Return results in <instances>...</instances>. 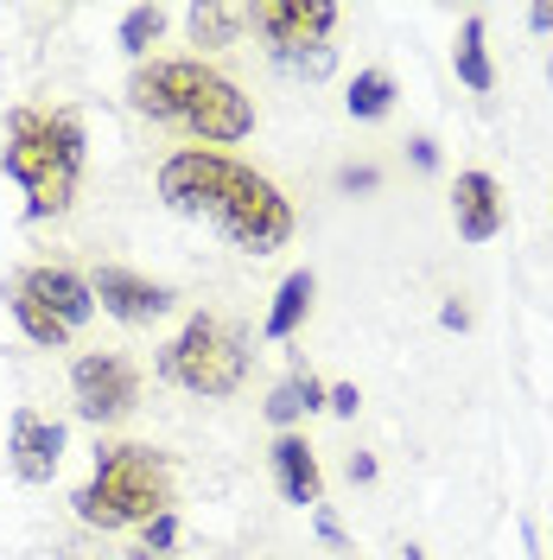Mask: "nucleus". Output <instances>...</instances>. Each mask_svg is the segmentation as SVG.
Masks as SVG:
<instances>
[{
    "instance_id": "28",
    "label": "nucleus",
    "mask_w": 553,
    "mask_h": 560,
    "mask_svg": "<svg viewBox=\"0 0 553 560\" xmlns=\"http://www.w3.org/2000/svg\"><path fill=\"white\" fill-rule=\"evenodd\" d=\"M528 26H534V33H553V0H541V7H528Z\"/></svg>"
},
{
    "instance_id": "3",
    "label": "nucleus",
    "mask_w": 553,
    "mask_h": 560,
    "mask_svg": "<svg viewBox=\"0 0 553 560\" xmlns=\"http://www.w3.org/2000/svg\"><path fill=\"white\" fill-rule=\"evenodd\" d=\"M83 153L90 135L70 108H13L7 115V147H0V173L26 191V217H64L83 185Z\"/></svg>"
},
{
    "instance_id": "21",
    "label": "nucleus",
    "mask_w": 553,
    "mask_h": 560,
    "mask_svg": "<svg viewBox=\"0 0 553 560\" xmlns=\"http://www.w3.org/2000/svg\"><path fill=\"white\" fill-rule=\"evenodd\" d=\"M173 541H178V516H173V510H166V516H153V523L140 528V555H146V560H153V555H166Z\"/></svg>"
},
{
    "instance_id": "13",
    "label": "nucleus",
    "mask_w": 553,
    "mask_h": 560,
    "mask_svg": "<svg viewBox=\"0 0 553 560\" xmlns=\"http://www.w3.org/2000/svg\"><path fill=\"white\" fill-rule=\"evenodd\" d=\"M185 26H191V45L223 51V45H236L248 33V0H191Z\"/></svg>"
},
{
    "instance_id": "29",
    "label": "nucleus",
    "mask_w": 553,
    "mask_h": 560,
    "mask_svg": "<svg viewBox=\"0 0 553 560\" xmlns=\"http://www.w3.org/2000/svg\"><path fill=\"white\" fill-rule=\"evenodd\" d=\"M408 560H426V555H420V548H408Z\"/></svg>"
},
{
    "instance_id": "11",
    "label": "nucleus",
    "mask_w": 553,
    "mask_h": 560,
    "mask_svg": "<svg viewBox=\"0 0 553 560\" xmlns=\"http://www.w3.org/2000/svg\"><path fill=\"white\" fill-rule=\"evenodd\" d=\"M451 223L464 243H490L503 230V185L490 173H458L451 185Z\"/></svg>"
},
{
    "instance_id": "1",
    "label": "nucleus",
    "mask_w": 553,
    "mask_h": 560,
    "mask_svg": "<svg viewBox=\"0 0 553 560\" xmlns=\"http://www.w3.org/2000/svg\"><path fill=\"white\" fill-rule=\"evenodd\" d=\"M160 198L178 217H204L216 223L243 255H274L293 243V205L274 178H261L255 166L230 160V153H210V147H185L160 166Z\"/></svg>"
},
{
    "instance_id": "17",
    "label": "nucleus",
    "mask_w": 553,
    "mask_h": 560,
    "mask_svg": "<svg viewBox=\"0 0 553 560\" xmlns=\"http://www.w3.org/2000/svg\"><path fill=\"white\" fill-rule=\"evenodd\" d=\"M7 313H13V325H20V331H26L38 350H64V345H70V331H64L51 313H45V306H38L20 280H7Z\"/></svg>"
},
{
    "instance_id": "23",
    "label": "nucleus",
    "mask_w": 553,
    "mask_h": 560,
    "mask_svg": "<svg viewBox=\"0 0 553 560\" xmlns=\"http://www.w3.org/2000/svg\"><path fill=\"white\" fill-rule=\"evenodd\" d=\"M325 408H331V415H356V408H363V395H356V383H338V388H325Z\"/></svg>"
},
{
    "instance_id": "8",
    "label": "nucleus",
    "mask_w": 553,
    "mask_h": 560,
    "mask_svg": "<svg viewBox=\"0 0 553 560\" xmlns=\"http://www.w3.org/2000/svg\"><path fill=\"white\" fill-rule=\"evenodd\" d=\"M90 293H96V306H103L108 318H121V325H153V318L173 313V287L134 275V268H115V261L90 275Z\"/></svg>"
},
{
    "instance_id": "30",
    "label": "nucleus",
    "mask_w": 553,
    "mask_h": 560,
    "mask_svg": "<svg viewBox=\"0 0 553 560\" xmlns=\"http://www.w3.org/2000/svg\"><path fill=\"white\" fill-rule=\"evenodd\" d=\"M548 83H553V58H548Z\"/></svg>"
},
{
    "instance_id": "7",
    "label": "nucleus",
    "mask_w": 553,
    "mask_h": 560,
    "mask_svg": "<svg viewBox=\"0 0 553 560\" xmlns=\"http://www.w3.org/2000/svg\"><path fill=\"white\" fill-rule=\"evenodd\" d=\"M248 26L274 45V58H286V51L325 45L338 26V7L331 0H248Z\"/></svg>"
},
{
    "instance_id": "16",
    "label": "nucleus",
    "mask_w": 553,
    "mask_h": 560,
    "mask_svg": "<svg viewBox=\"0 0 553 560\" xmlns=\"http://www.w3.org/2000/svg\"><path fill=\"white\" fill-rule=\"evenodd\" d=\"M451 65H458V83H464V90H478V96L496 90V70H490V51H484V13H471V20L458 26V51H451Z\"/></svg>"
},
{
    "instance_id": "5",
    "label": "nucleus",
    "mask_w": 553,
    "mask_h": 560,
    "mask_svg": "<svg viewBox=\"0 0 553 560\" xmlns=\"http://www.w3.org/2000/svg\"><path fill=\"white\" fill-rule=\"evenodd\" d=\"M153 370H160L166 383L204 395V401H223V395H236V388L248 383V338L230 325V318L191 313L185 318V331L160 350Z\"/></svg>"
},
{
    "instance_id": "22",
    "label": "nucleus",
    "mask_w": 553,
    "mask_h": 560,
    "mask_svg": "<svg viewBox=\"0 0 553 560\" xmlns=\"http://www.w3.org/2000/svg\"><path fill=\"white\" fill-rule=\"evenodd\" d=\"M338 185H344L350 198H356V191H381V173H376V166H344Z\"/></svg>"
},
{
    "instance_id": "26",
    "label": "nucleus",
    "mask_w": 553,
    "mask_h": 560,
    "mask_svg": "<svg viewBox=\"0 0 553 560\" xmlns=\"http://www.w3.org/2000/svg\"><path fill=\"white\" fill-rule=\"evenodd\" d=\"M350 485H376V458L369 453H350Z\"/></svg>"
},
{
    "instance_id": "14",
    "label": "nucleus",
    "mask_w": 553,
    "mask_h": 560,
    "mask_svg": "<svg viewBox=\"0 0 553 560\" xmlns=\"http://www.w3.org/2000/svg\"><path fill=\"white\" fill-rule=\"evenodd\" d=\"M311 293H318V275L311 268H293V275L274 287V306H268V318H261V338H274V345H286L299 325H306L311 313Z\"/></svg>"
},
{
    "instance_id": "6",
    "label": "nucleus",
    "mask_w": 553,
    "mask_h": 560,
    "mask_svg": "<svg viewBox=\"0 0 553 560\" xmlns=\"http://www.w3.org/2000/svg\"><path fill=\"white\" fill-rule=\"evenodd\" d=\"M70 401H77V420L115 427L140 408V370L121 350H90L70 363Z\"/></svg>"
},
{
    "instance_id": "25",
    "label": "nucleus",
    "mask_w": 553,
    "mask_h": 560,
    "mask_svg": "<svg viewBox=\"0 0 553 560\" xmlns=\"http://www.w3.org/2000/svg\"><path fill=\"white\" fill-rule=\"evenodd\" d=\"M439 325H446V331H471V306H464V300H446V306H439Z\"/></svg>"
},
{
    "instance_id": "2",
    "label": "nucleus",
    "mask_w": 553,
    "mask_h": 560,
    "mask_svg": "<svg viewBox=\"0 0 553 560\" xmlns=\"http://www.w3.org/2000/svg\"><path fill=\"white\" fill-rule=\"evenodd\" d=\"M128 103L140 115L178 128V135H191L210 153H223V147L255 135V103L223 70H210L204 58H153V65H134Z\"/></svg>"
},
{
    "instance_id": "20",
    "label": "nucleus",
    "mask_w": 553,
    "mask_h": 560,
    "mask_svg": "<svg viewBox=\"0 0 553 560\" xmlns=\"http://www.w3.org/2000/svg\"><path fill=\"white\" fill-rule=\"evenodd\" d=\"M274 65L299 70V77H331V70H338V51H331V45H311V51H286Z\"/></svg>"
},
{
    "instance_id": "27",
    "label": "nucleus",
    "mask_w": 553,
    "mask_h": 560,
    "mask_svg": "<svg viewBox=\"0 0 553 560\" xmlns=\"http://www.w3.org/2000/svg\"><path fill=\"white\" fill-rule=\"evenodd\" d=\"M318 535H325V541H331V548H344V523H338V516H331V510H318Z\"/></svg>"
},
{
    "instance_id": "10",
    "label": "nucleus",
    "mask_w": 553,
    "mask_h": 560,
    "mask_svg": "<svg viewBox=\"0 0 553 560\" xmlns=\"http://www.w3.org/2000/svg\"><path fill=\"white\" fill-rule=\"evenodd\" d=\"M7 453H13V478L20 485H51V471L64 465V427L33 415V408H20L13 433H7Z\"/></svg>"
},
{
    "instance_id": "4",
    "label": "nucleus",
    "mask_w": 553,
    "mask_h": 560,
    "mask_svg": "<svg viewBox=\"0 0 553 560\" xmlns=\"http://www.w3.org/2000/svg\"><path fill=\"white\" fill-rule=\"evenodd\" d=\"M70 510H77V523L103 528V535L146 528L153 516L173 510V465H166V453L134 446V440L96 446V471H90V485L70 497Z\"/></svg>"
},
{
    "instance_id": "19",
    "label": "nucleus",
    "mask_w": 553,
    "mask_h": 560,
    "mask_svg": "<svg viewBox=\"0 0 553 560\" xmlns=\"http://www.w3.org/2000/svg\"><path fill=\"white\" fill-rule=\"evenodd\" d=\"M344 108L356 121H381V115L395 108V77H388V70H356L350 90H344Z\"/></svg>"
},
{
    "instance_id": "9",
    "label": "nucleus",
    "mask_w": 553,
    "mask_h": 560,
    "mask_svg": "<svg viewBox=\"0 0 553 560\" xmlns=\"http://www.w3.org/2000/svg\"><path fill=\"white\" fill-rule=\"evenodd\" d=\"M13 280H20V287H26L38 306L58 318V325H64L70 338H77V331L96 318V293H90V275H77V268H51V261H45V268H26V275H13Z\"/></svg>"
},
{
    "instance_id": "18",
    "label": "nucleus",
    "mask_w": 553,
    "mask_h": 560,
    "mask_svg": "<svg viewBox=\"0 0 553 560\" xmlns=\"http://www.w3.org/2000/svg\"><path fill=\"white\" fill-rule=\"evenodd\" d=\"M166 20H173V13H166L160 0H140V7H128V13H121V51H128L134 65H146V51L166 38Z\"/></svg>"
},
{
    "instance_id": "12",
    "label": "nucleus",
    "mask_w": 553,
    "mask_h": 560,
    "mask_svg": "<svg viewBox=\"0 0 553 560\" xmlns=\"http://www.w3.org/2000/svg\"><path fill=\"white\" fill-rule=\"evenodd\" d=\"M268 465H274V485L286 503H299V510H318L325 503V478H318V453L306 446V433H280L274 453H268Z\"/></svg>"
},
{
    "instance_id": "15",
    "label": "nucleus",
    "mask_w": 553,
    "mask_h": 560,
    "mask_svg": "<svg viewBox=\"0 0 553 560\" xmlns=\"http://www.w3.org/2000/svg\"><path fill=\"white\" fill-rule=\"evenodd\" d=\"M325 408V383L311 376V370H293L286 383H274V395H268V420H274L280 433H293V420H306Z\"/></svg>"
},
{
    "instance_id": "24",
    "label": "nucleus",
    "mask_w": 553,
    "mask_h": 560,
    "mask_svg": "<svg viewBox=\"0 0 553 560\" xmlns=\"http://www.w3.org/2000/svg\"><path fill=\"white\" fill-rule=\"evenodd\" d=\"M408 153H414V166H420V173H439V140H433V135L408 140Z\"/></svg>"
}]
</instances>
